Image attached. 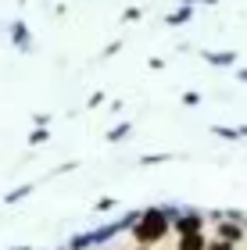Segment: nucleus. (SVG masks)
<instances>
[{
  "instance_id": "obj_1",
  "label": "nucleus",
  "mask_w": 247,
  "mask_h": 250,
  "mask_svg": "<svg viewBox=\"0 0 247 250\" xmlns=\"http://www.w3.org/2000/svg\"><path fill=\"white\" fill-rule=\"evenodd\" d=\"M161 232H165V218H161V214H147V218H143V225L136 229L140 240H158Z\"/></svg>"
},
{
  "instance_id": "obj_2",
  "label": "nucleus",
  "mask_w": 247,
  "mask_h": 250,
  "mask_svg": "<svg viewBox=\"0 0 247 250\" xmlns=\"http://www.w3.org/2000/svg\"><path fill=\"white\" fill-rule=\"evenodd\" d=\"M179 250H201V240H197V232H194V236H183Z\"/></svg>"
},
{
  "instance_id": "obj_3",
  "label": "nucleus",
  "mask_w": 247,
  "mask_h": 250,
  "mask_svg": "<svg viewBox=\"0 0 247 250\" xmlns=\"http://www.w3.org/2000/svg\"><path fill=\"white\" fill-rule=\"evenodd\" d=\"M179 232H183V236H186V232L194 236V232H197V218H183V222H179Z\"/></svg>"
}]
</instances>
